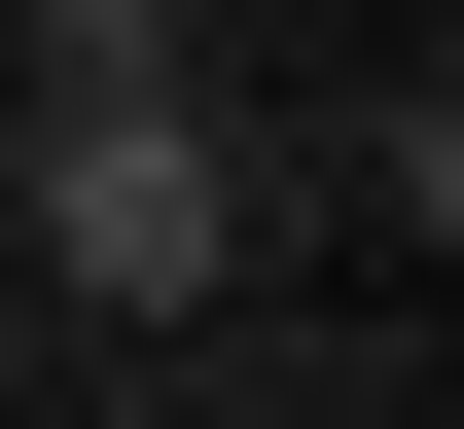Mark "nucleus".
<instances>
[{
  "instance_id": "obj_1",
  "label": "nucleus",
  "mask_w": 464,
  "mask_h": 429,
  "mask_svg": "<svg viewBox=\"0 0 464 429\" xmlns=\"http://www.w3.org/2000/svg\"><path fill=\"white\" fill-rule=\"evenodd\" d=\"M36 287L72 322H215L250 287V143L215 108H36Z\"/></svg>"
},
{
  "instance_id": "obj_2",
  "label": "nucleus",
  "mask_w": 464,
  "mask_h": 429,
  "mask_svg": "<svg viewBox=\"0 0 464 429\" xmlns=\"http://www.w3.org/2000/svg\"><path fill=\"white\" fill-rule=\"evenodd\" d=\"M36 108H215V0H36Z\"/></svg>"
}]
</instances>
